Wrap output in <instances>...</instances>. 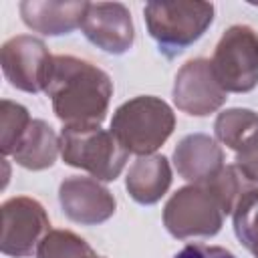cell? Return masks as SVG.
<instances>
[{"mask_svg":"<svg viewBox=\"0 0 258 258\" xmlns=\"http://www.w3.org/2000/svg\"><path fill=\"white\" fill-rule=\"evenodd\" d=\"M44 93L64 127H101L113 97V83L97 64L73 54H56Z\"/></svg>","mask_w":258,"mask_h":258,"instance_id":"obj_1","label":"cell"},{"mask_svg":"<svg viewBox=\"0 0 258 258\" xmlns=\"http://www.w3.org/2000/svg\"><path fill=\"white\" fill-rule=\"evenodd\" d=\"M58 153H60V137H56L54 129L42 119H32L20 143L16 145L12 157L20 167L30 171H40V169H48L56 161Z\"/></svg>","mask_w":258,"mask_h":258,"instance_id":"obj_15","label":"cell"},{"mask_svg":"<svg viewBox=\"0 0 258 258\" xmlns=\"http://www.w3.org/2000/svg\"><path fill=\"white\" fill-rule=\"evenodd\" d=\"M58 202L64 216L81 226H97L107 222L117 208L113 194L95 177L73 175L58 187Z\"/></svg>","mask_w":258,"mask_h":258,"instance_id":"obj_11","label":"cell"},{"mask_svg":"<svg viewBox=\"0 0 258 258\" xmlns=\"http://www.w3.org/2000/svg\"><path fill=\"white\" fill-rule=\"evenodd\" d=\"M60 157L67 165L89 171L99 181H115L129 157V151L111 131L101 127H62Z\"/></svg>","mask_w":258,"mask_h":258,"instance_id":"obj_4","label":"cell"},{"mask_svg":"<svg viewBox=\"0 0 258 258\" xmlns=\"http://www.w3.org/2000/svg\"><path fill=\"white\" fill-rule=\"evenodd\" d=\"M224 216V208L208 181L189 183L167 200L163 208V226L179 240L210 238L222 230Z\"/></svg>","mask_w":258,"mask_h":258,"instance_id":"obj_5","label":"cell"},{"mask_svg":"<svg viewBox=\"0 0 258 258\" xmlns=\"http://www.w3.org/2000/svg\"><path fill=\"white\" fill-rule=\"evenodd\" d=\"M214 133L222 145L238 153L246 145V141L254 133H258V113L242 107L226 109L216 117Z\"/></svg>","mask_w":258,"mask_h":258,"instance_id":"obj_16","label":"cell"},{"mask_svg":"<svg viewBox=\"0 0 258 258\" xmlns=\"http://www.w3.org/2000/svg\"><path fill=\"white\" fill-rule=\"evenodd\" d=\"M212 69L226 93H250L258 85V34L246 24L230 26L218 40Z\"/></svg>","mask_w":258,"mask_h":258,"instance_id":"obj_6","label":"cell"},{"mask_svg":"<svg viewBox=\"0 0 258 258\" xmlns=\"http://www.w3.org/2000/svg\"><path fill=\"white\" fill-rule=\"evenodd\" d=\"M236 165L248 179L258 183V133H254L236 153Z\"/></svg>","mask_w":258,"mask_h":258,"instance_id":"obj_20","label":"cell"},{"mask_svg":"<svg viewBox=\"0 0 258 258\" xmlns=\"http://www.w3.org/2000/svg\"><path fill=\"white\" fill-rule=\"evenodd\" d=\"M52 58L46 44L30 34L12 36L0 48V64L6 81L24 93L46 89Z\"/></svg>","mask_w":258,"mask_h":258,"instance_id":"obj_8","label":"cell"},{"mask_svg":"<svg viewBox=\"0 0 258 258\" xmlns=\"http://www.w3.org/2000/svg\"><path fill=\"white\" fill-rule=\"evenodd\" d=\"M173 258H236L230 250L222 246H208V244H187L181 248Z\"/></svg>","mask_w":258,"mask_h":258,"instance_id":"obj_21","label":"cell"},{"mask_svg":"<svg viewBox=\"0 0 258 258\" xmlns=\"http://www.w3.org/2000/svg\"><path fill=\"white\" fill-rule=\"evenodd\" d=\"M149 36L167 58L181 54L214 22L212 2H149L143 8Z\"/></svg>","mask_w":258,"mask_h":258,"instance_id":"obj_3","label":"cell"},{"mask_svg":"<svg viewBox=\"0 0 258 258\" xmlns=\"http://www.w3.org/2000/svg\"><path fill=\"white\" fill-rule=\"evenodd\" d=\"M91 2H52V0H24L20 2L22 22L44 36H60L83 26Z\"/></svg>","mask_w":258,"mask_h":258,"instance_id":"obj_12","label":"cell"},{"mask_svg":"<svg viewBox=\"0 0 258 258\" xmlns=\"http://www.w3.org/2000/svg\"><path fill=\"white\" fill-rule=\"evenodd\" d=\"M46 210L28 196H16L2 204L0 250L6 256L28 258L36 254L42 238L50 232Z\"/></svg>","mask_w":258,"mask_h":258,"instance_id":"obj_7","label":"cell"},{"mask_svg":"<svg viewBox=\"0 0 258 258\" xmlns=\"http://www.w3.org/2000/svg\"><path fill=\"white\" fill-rule=\"evenodd\" d=\"M173 165L189 183H206L224 167V151L206 133L185 135L173 149Z\"/></svg>","mask_w":258,"mask_h":258,"instance_id":"obj_13","label":"cell"},{"mask_svg":"<svg viewBox=\"0 0 258 258\" xmlns=\"http://www.w3.org/2000/svg\"><path fill=\"white\" fill-rule=\"evenodd\" d=\"M175 115L171 107L153 95H139L119 105L111 119V133L135 155H153L173 133Z\"/></svg>","mask_w":258,"mask_h":258,"instance_id":"obj_2","label":"cell"},{"mask_svg":"<svg viewBox=\"0 0 258 258\" xmlns=\"http://www.w3.org/2000/svg\"><path fill=\"white\" fill-rule=\"evenodd\" d=\"M208 183L214 187V191H216V196H218V200H220V204H222L226 216L236 210V206L240 204V200H242L248 191H252V189L258 187L252 179H248V177L238 169L236 163H234V165H224V167L220 169V173H218L216 177H212Z\"/></svg>","mask_w":258,"mask_h":258,"instance_id":"obj_17","label":"cell"},{"mask_svg":"<svg viewBox=\"0 0 258 258\" xmlns=\"http://www.w3.org/2000/svg\"><path fill=\"white\" fill-rule=\"evenodd\" d=\"M81 28L89 42L109 54L127 52L135 40L131 12L121 2H91Z\"/></svg>","mask_w":258,"mask_h":258,"instance_id":"obj_10","label":"cell"},{"mask_svg":"<svg viewBox=\"0 0 258 258\" xmlns=\"http://www.w3.org/2000/svg\"><path fill=\"white\" fill-rule=\"evenodd\" d=\"M32 123L28 109L20 103L2 99L0 103V149L2 155H12L28 125Z\"/></svg>","mask_w":258,"mask_h":258,"instance_id":"obj_18","label":"cell"},{"mask_svg":"<svg viewBox=\"0 0 258 258\" xmlns=\"http://www.w3.org/2000/svg\"><path fill=\"white\" fill-rule=\"evenodd\" d=\"M171 185V167L163 155H141L137 157L125 177L129 196L143 206L157 204Z\"/></svg>","mask_w":258,"mask_h":258,"instance_id":"obj_14","label":"cell"},{"mask_svg":"<svg viewBox=\"0 0 258 258\" xmlns=\"http://www.w3.org/2000/svg\"><path fill=\"white\" fill-rule=\"evenodd\" d=\"M226 99L228 93L218 83L208 58H191L181 64L173 81V103L179 111L206 117L218 111Z\"/></svg>","mask_w":258,"mask_h":258,"instance_id":"obj_9","label":"cell"},{"mask_svg":"<svg viewBox=\"0 0 258 258\" xmlns=\"http://www.w3.org/2000/svg\"><path fill=\"white\" fill-rule=\"evenodd\" d=\"M87 258H103V256H97V252H95V254H91V256H87Z\"/></svg>","mask_w":258,"mask_h":258,"instance_id":"obj_22","label":"cell"},{"mask_svg":"<svg viewBox=\"0 0 258 258\" xmlns=\"http://www.w3.org/2000/svg\"><path fill=\"white\" fill-rule=\"evenodd\" d=\"M234 232L242 246L258 258V187L248 191L232 212Z\"/></svg>","mask_w":258,"mask_h":258,"instance_id":"obj_19","label":"cell"}]
</instances>
